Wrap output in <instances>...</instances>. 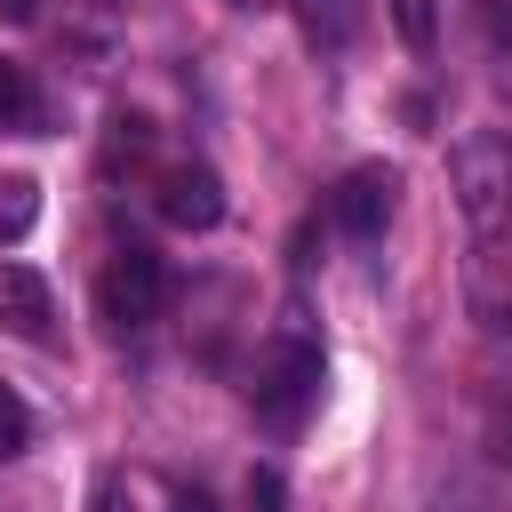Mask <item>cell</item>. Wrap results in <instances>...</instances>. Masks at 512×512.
Wrapping results in <instances>:
<instances>
[{"instance_id":"6da1fadb","label":"cell","mask_w":512,"mask_h":512,"mask_svg":"<svg viewBox=\"0 0 512 512\" xmlns=\"http://www.w3.org/2000/svg\"><path fill=\"white\" fill-rule=\"evenodd\" d=\"M456 216H464V296L480 328H512V128H464L448 152Z\"/></svg>"},{"instance_id":"7a4b0ae2","label":"cell","mask_w":512,"mask_h":512,"mask_svg":"<svg viewBox=\"0 0 512 512\" xmlns=\"http://www.w3.org/2000/svg\"><path fill=\"white\" fill-rule=\"evenodd\" d=\"M160 304H168V272H160V256H152L144 240L112 248L104 272H96V312H104L120 336H136V328L160 320Z\"/></svg>"},{"instance_id":"3957f363","label":"cell","mask_w":512,"mask_h":512,"mask_svg":"<svg viewBox=\"0 0 512 512\" xmlns=\"http://www.w3.org/2000/svg\"><path fill=\"white\" fill-rule=\"evenodd\" d=\"M320 344H304V336H280L272 344V360H264V376H256V416L272 424V432H296L304 424V408L320 400Z\"/></svg>"},{"instance_id":"277c9868","label":"cell","mask_w":512,"mask_h":512,"mask_svg":"<svg viewBox=\"0 0 512 512\" xmlns=\"http://www.w3.org/2000/svg\"><path fill=\"white\" fill-rule=\"evenodd\" d=\"M160 216L176 224V232H216L224 224V176L208 168V160H176V168H160Z\"/></svg>"},{"instance_id":"5b68a950","label":"cell","mask_w":512,"mask_h":512,"mask_svg":"<svg viewBox=\"0 0 512 512\" xmlns=\"http://www.w3.org/2000/svg\"><path fill=\"white\" fill-rule=\"evenodd\" d=\"M392 192H400V176H392L384 160L344 168V184H336V224H344L352 240H376V232H384V216H392Z\"/></svg>"},{"instance_id":"8992f818","label":"cell","mask_w":512,"mask_h":512,"mask_svg":"<svg viewBox=\"0 0 512 512\" xmlns=\"http://www.w3.org/2000/svg\"><path fill=\"white\" fill-rule=\"evenodd\" d=\"M0 328L24 336V344H48V336H56V296H48V280H40L32 264H8V256H0Z\"/></svg>"},{"instance_id":"52a82bcc","label":"cell","mask_w":512,"mask_h":512,"mask_svg":"<svg viewBox=\"0 0 512 512\" xmlns=\"http://www.w3.org/2000/svg\"><path fill=\"white\" fill-rule=\"evenodd\" d=\"M40 224V184L32 176H0V248H16Z\"/></svg>"},{"instance_id":"ba28073f","label":"cell","mask_w":512,"mask_h":512,"mask_svg":"<svg viewBox=\"0 0 512 512\" xmlns=\"http://www.w3.org/2000/svg\"><path fill=\"white\" fill-rule=\"evenodd\" d=\"M0 128H40V88H32V72L24 64H0Z\"/></svg>"},{"instance_id":"9c48e42d","label":"cell","mask_w":512,"mask_h":512,"mask_svg":"<svg viewBox=\"0 0 512 512\" xmlns=\"http://www.w3.org/2000/svg\"><path fill=\"white\" fill-rule=\"evenodd\" d=\"M472 24H480V48H488V64L512 80V0H472Z\"/></svg>"},{"instance_id":"30bf717a","label":"cell","mask_w":512,"mask_h":512,"mask_svg":"<svg viewBox=\"0 0 512 512\" xmlns=\"http://www.w3.org/2000/svg\"><path fill=\"white\" fill-rule=\"evenodd\" d=\"M296 16H304V32H312V40H328V48H344V40H352V8H344V0H296Z\"/></svg>"},{"instance_id":"8fae6325","label":"cell","mask_w":512,"mask_h":512,"mask_svg":"<svg viewBox=\"0 0 512 512\" xmlns=\"http://www.w3.org/2000/svg\"><path fill=\"white\" fill-rule=\"evenodd\" d=\"M392 24H400V40H408L416 56L440 40V16H432V0H392Z\"/></svg>"},{"instance_id":"7c38bea8","label":"cell","mask_w":512,"mask_h":512,"mask_svg":"<svg viewBox=\"0 0 512 512\" xmlns=\"http://www.w3.org/2000/svg\"><path fill=\"white\" fill-rule=\"evenodd\" d=\"M24 448H32V408L0 384V464H8V456H24Z\"/></svg>"},{"instance_id":"4fadbf2b","label":"cell","mask_w":512,"mask_h":512,"mask_svg":"<svg viewBox=\"0 0 512 512\" xmlns=\"http://www.w3.org/2000/svg\"><path fill=\"white\" fill-rule=\"evenodd\" d=\"M248 512H288V488H280V472H272V464H256V472H248Z\"/></svg>"},{"instance_id":"5bb4252c","label":"cell","mask_w":512,"mask_h":512,"mask_svg":"<svg viewBox=\"0 0 512 512\" xmlns=\"http://www.w3.org/2000/svg\"><path fill=\"white\" fill-rule=\"evenodd\" d=\"M40 16V0H0V24H32Z\"/></svg>"},{"instance_id":"9a60e30c","label":"cell","mask_w":512,"mask_h":512,"mask_svg":"<svg viewBox=\"0 0 512 512\" xmlns=\"http://www.w3.org/2000/svg\"><path fill=\"white\" fill-rule=\"evenodd\" d=\"M496 456H504V464H512V408H504V416H496Z\"/></svg>"},{"instance_id":"2e32d148","label":"cell","mask_w":512,"mask_h":512,"mask_svg":"<svg viewBox=\"0 0 512 512\" xmlns=\"http://www.w3.org/2000/svg\"><path fill=\"white\" fill-rule=\"evenodd\" d=\"M176 512H216V504H208V496L192 488V496H176Z\"/></svg>"},{"instance_id":"e0dca14e","label":"cell","mask_w":512,"mask_h":512,"mask_svg":"<svg viewBox=\"0 0 512 512\" xmlns=\"http://www.w3.org/2000/svg\"><path fill=\"white\" fill-rule=\"evenodd\" d=\"M96 512H128V504H120V496H96Z\"/></svg>"}]
</instances>
